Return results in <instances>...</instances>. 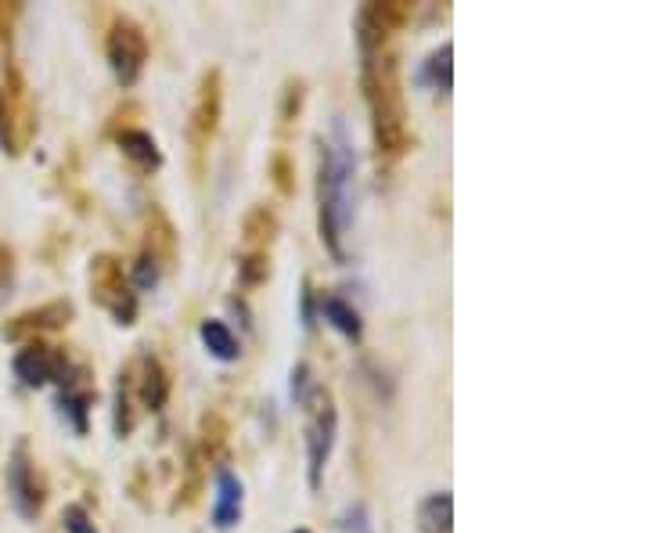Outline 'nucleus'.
Here are the masks:
<instances>
[{"label": "nucleus", "instance_id": "20e7f679", "mask_svg": "<svg viewBox=\"0 0 648 533\" xmlns=\"http://www.w3.org/2000/svg\"><path fill=\"white\" fill-rule=\"evenodd\" d=\"M306 411V484L310 490H321L324 469L335 451V433H339V411H335V397L328 386L314 382L303 400Z\"/></svg>", "mask_w": 648, "mask_h": 533}, {"label": "nucleus", "instance_id": "2eb2a0df", "mask_svg": "<svg viewBox=\"0 0 648 533\" xmlns=\"http://www.w3.org/2000/svg\"><path fill=\"white\" fill-rule=\"evenodd\" d=\"M227 447H231V425L220 411H205L202 422H199V458L205 465H216V469H224L227 462Z\"/></svg>", "mask_w": 648, "mask_h": 533}, {"label": "nucleus", "instance_id": "6e6552de", "mask_svg": "<svg viewBox=\"0 0 648 533\" xmlns=\"http://www.w3.org/2000/svg\"><path fill=\"white\" fill-rule=\"evenodd\" d=\"M8 493H11L15 512L25 519V523H33L47 504V487H44L41 473H36V462H33L25 440H19L15 451L8 454Z\"/></svg>", "mask_w": 648, "mask_h": 533}, {"label": "nucleus", "instance_id": "a211bd4d", "mask_svg": "<svg viewBox=\"0 0 648 533\" xmlns=\"http://www.w3.org/2000/svg\"><path fill=\"white\" fill-rule=\"evenodd\" d=\"M317 310H321V318L328 321L339 335H346L349 343H360V340H365V321H360L357 307L346 303L343 296H321V299H317Z\"/></svg>", "mask_w": 648, "mask_h": 533}, {"label": "nucleus", "instance_id": "0eeeda50", "mask_svg": "<svg viewBox=\"0 0 648 533\" xmlns=\"http://www.w3.org/2000/svg\"><path fill=\"white\" fill-rule=\"evenodd\" d=\"M411 15H414L411 0H371V4L360 8L354 19L360 55H379V51H386V44L404 30Z\"/></svg>", "mask_w": 648, "mask_h": 533}, {"label": "nucleus", "instance_id": "cd10ccee", "mask_svg": "<svg viewBox=\"0 0 648 533\" xmlns=\"http://www.w3.org/2000/svg\"><path fill=\"white\" fill-rule=\"evenodd\" d=\"M310 386H314V379H310V364H295V371H292V397H295V404L303 408V400L310 393Z\"/></svg>", "mask_w": 648, "mask_h": 533}, {"label": "nucleus", "instance_id": "423d86ee", "mask_svg": "<svg viewBox=\"0 0 648 533\" xmlns=\"http://www.w3.org/2000/svg\"><path fill=\"white\" fill-rule=\"evenodd\" d=\"M105 58L120 87H134L148 65V33L130 15H112L105 30Z\"/></svg>", "mask_w": 648, "mask_h": 533}, {"label": "nucleus", "instance_id": "f8f14e48", "mask_svg": "<svg viewBox=\"0 0 648 533\" xmlns=\"http://www.w3.org/2000/svg\"><path fill=\"white\" fill-rule=\"evenodd\" d=\"M141 253H145L152 264H159V270H170L177 264V227L159 206H152L145 213V242H141Z\"/></svg>", "mask_w": 648, "mask_h": 533}, {"label": "nucleus", "instance_id": "39448f33", "mask_svg": "<svg viewBox=\"0 0 648 533\" xmlns=\"http://www.w3.org/2000/svg\"><path fill=\"white\" fill-rule=\"evenodd\" d=\"M220 120H224V73L205 69L199 80V90H194V106H191V120H188L194 174L205 170V155H210L213 141L220 134Z\"/></svg>", "mask_w": 648, "mask_h": 533}, {"label": "nucleus", "instance_id": "f3484780", "mask_svg": "<svg viewBox=\"0 0 648 533\" xmlns=\"http://www.w3.org/2000/svg\"><path fill=\"white\" fill-rule=\"evenodd\" d=\"M137 397H134V364H126L115 375V397H112V429L115 436L126 440L137 429Z\"/></svg>", "mask_w": 648, "mask_h": 533}, {"label": "nucleus", "instance_id": "7c9ffc66", "mask_svg": "<svg viewBox=\"0 0 648 533\" xmlns=\"http://www.w3.org/2000/svg\"><path fill=\"white\" fill-rule=\"evenodd\" d=\"M292 533H314V530H306V526H300V530H292Z\"/></svg>", "mask_w": 648, "mask_h": 533}, {"label": "nucleus", "instance_id": "7ed1b4c3", "mask_svg": "<svg viewBox=\"0 0 648 533\" xmlns=\"http://www.w3.org/2000/svg\"><path fill=\"white\" fill-rule=\"evenodd\" d=\"M87 281H90V299H94L120 329H134L141 314V296L134 289V281H130V270L123 267V259L112 253H98L90 259Z\"/></svg>", "mask_w": 648, "mask_h": 533}, {"label": "nucleus", "instance_id": "aec40b11", "mask_svg": "<svg viewBox=\"0 0 648 533\" xmlns=\"http://www.w3.org/2000/svg\"><path fill=\"white\" fill-rule=\"evenodd\" d=\"M199 335H202V346L210 349V357L224 360V364H231V360L242 357V343H238V335L227 329V321L205 318L202 329H199Z\"/></svg>", "mask_w": 648, "mask_h": 533}, {"label": "nucleus", "instance_id": "ddd939ff", "mask_svg": "<svg viewBox=\"0 0 648 533\" xmlns=\"http://www.w3.org/2000/svg\"><path fill=\"white\" fill-rule=\"evenodd\" d=\"M242 512H245V487H242V479L224 465V469H216L213 530L231 533V530H235V526L242 523Z\"/></svg>", "mask_w": 648, "mask_h": 533}, {"label": "nucleus", "instance_id": "f257e3e1", "mask_svg": "<svg viewBox=\"0 0 648 533\" xmlns=\"http://www.w3.org/2000/svg\"><path fill=\"white\" fill-rule=\"evenodd\" d=\"M360 90H365V106L371 120L375 159H379V166H393L411 152L404 80H400V58L393 51L365 55V62H360Z\"/></svg>", "mask_w": 648, "mask_h": 533}, {"label": "nucleus", "instance_id": "b1692460", "mask_svg": "<svg viewBox=\"0 0 648 533\" xmlns=\"http://www.w3.org/2000/svg\"><path fill=\"white\" fill-rule=\"evenodd\" d=\"M58 408H62V419L72 422L76 433L83 436V433H87V411H90V393H87V389L65 386L62 397H58Z\"/></svg>", "mask_w": 648, "mask_h": 533}, {"label": "nucleus", "instance_id": "5701e85b", "mask_svg": "<svg viewBox=\"0 0 648 533\" xmlns=\"http://www.w3.org/2000/svg\"><path fill=\"white\" fill-rule=\"evenodd\" d=\"M303 106H306V80H303V76H292V80H284L281 106H278V123H281V130H292L295 123H300Z\"/></svg>", "mask_w": 648, "mask_h": 533}, {"label": "nucleus", "instance_id": "9b49d317", "mask_svg": "<svg viewBox=\"0 0 648 533\" xmlns=\"http://www.w3.org/2000/svg\"><path fill=\"white\" fill-rule=\"evenodd\" d=\"M170 371L163 368V360L155 354H141V360L134 364V397L141 400V408L159 414L170 400Z\"/></svg>", "mask_w": 648, "mask_h": 533}, {"label": "nucleus", "instance_id": "a878e982", "mask_svg": "<svg viewBox=\"0 0 648 533\" xmlns=\"http://www.w3.org/2000/svg\"><path fill=\"white\" fill-rule=\"evenodd\" d=\"M270 180H275V188L284 199L295 195V163L289 152H275V159H270Z\"/></svg>", "mask_w": 648, "mask_h": 533}, {"label": "nucleus", "instance_id": "393cba45", "mask_svg": "<svg viewBox=\"0 0 648 533\" xmlns=\"http://www.w3.org/2000/svg\"><path fill=\"white\" fill-rule=\"evenodd\" d=\"M270 278V253H242L238 256V281L245 289H259Z\"/></svg>", "mask_w": 648, "mask_h": 533}, {"label": "nucleus", "instance_id": "1a4fd4ad", "mask_svg": "<svg viewBox=\"0 0 648 533\" xmlns=\"http://www.w3.org/2000/svg\"><path fill=\"white\" fill-rule=\"evenodd\" d=\"M11 371H15V379L30 389H41V386H69V357H65V349L51 346L44 340L36 343H25L15 360H11Z\"/></svg>", "mask_w": 648, "mask_h": 533}, {"label": "nucleus", "instance_id": "c756f323", "mask_svg": "<svg viewBox=\"0 0 648 533\" xmlns=\"http://www.w3.org/2000/svg\"><path fill=\"white\" fill-rule=\"evenodd\" d=\"M300 299H303V329H314V285H310V278L303 281V292H300Z\"/></svg>", "mask_w": 648, "mask_h": 533}, {"label": "nucleus", "instance_id": "c85d7f7f", "mask_svg": "<svg viewBox=\"0 0 648 533\" xmlns=\"http://www.w3.org/2000/svg\"><path fill=\"white\" fill-rule=\"evenodd\" d=\"M11 278H15V253H11L8 245H0V296H4Z\"/></svg>", "mask_w": 648, "mask_h": 533}, {"label": "nucleus", "instance_id": "f03ea898", "mask_svg": "<svg viewBox=\"0 0 648 533\" xmlns=\"http://www.w3.org/2000/svg\"><path fill=\"white\" fill-rule=\"evenodd\" d=\"M354 174L357 159L335 123V141H317V238L335 264H346V231L354 220Z\"/></svg>", "mask_w": 648, "mask_h": 533}, {"label": "nucleus", "instance_id": "412c9836", "mask_svg": "<svg viewBox=\"0 0 648 533\" xmlns=\"http://www.w3.org/2000/svg\"><path fill=\"white\" fill-rule=\"evenodd\" d=\"M202 490H205V462L199 458V451H188V462H185V479H180V487H177V498L170 509L174 512H188L199 504L202 498Z\"/></svg>", "mask_w": 648, "mask_h": 533}, {"label": "nucleus", "instance_id": "dca6fc26", "mask_svg": "<svg viewBox=\"0 0 648 533\" xmlns=\"http://www.w3.org/2000/svg\"><path fill=\"white\" fill-rule=\"evenodd\" d=\"M278 231H281L278 213L270 210V206H253L242 220V242H245L242 253H270Z\"/></svg>", "mask_w": 648, "mask_h": 533}, {"label": "nucleus", "instance_id": "bb28decb", "mask_svg": "<svg viewBox=\"0 0 648 533\" xmlns=\"http://www.w3.org/2000/svg\"><path fill=\"white\" fill-rule=\"evenodd\" d=\"M62 526H65V533H98L94 519H90L83 504H69V509L62 512Z\"/></svg>", "mask_w": 648, "mask_h": 533}, {"label": "nucleus", "instance_id": "9d476101", "mask_svg": "<svg viewBox=\"0 0 648 533\" xmlns=\"http://www.w3.org/2000/svg\"><path fill=\"white\" fill-rule=\"evenodd\" d=\"M72 318H76V307L69 303V299H51V303H41V307H33V310H22L19 318H11L4 324V335H8V340H30V343H36L47 332L69 329Z\"/></svg>", "mask_w": 648, "mask_h": 533}, {"label": "nucleus", "instance_id": "4468645a", "mask_svg": "<svg viewBox=\"0 0 648 533\" xmlns=\"http://www.w3.org/2000/svg\"><path fill=\"white\" fill-rule=\"evenodd\" d=\"M115 145H120L123 159L134 163L141 174L163 170V148H159V141H155V137L148 134V130H141V126H123L120 134H115Z\"/></svg>", "mask_w": 648, "mask_h": 533}, {"label": "nucleus", "instance_id": "6ab92c4d", "mask_svg": "<svg viewBox=\"0 0 648 533\" xmlns=\"http://www.w3.org/2000/svg\"><path fill=\"white\" fill-rule=\"evenodd\" d=\"M414 523H418V533H450L454 530V498L450 490L429 493L418 512H414Z\"/></svg>", "mask_w": 648, "mask_h": 533}, {"label": "nucleus", "instance_id": "4be33fe9", "mask_svg": "<svg viewBox=\"0 0 648 533\" xmlns=\"http://www.w3.org/2000/svg\"><path fill=\"white\" fill-rule=\"evenodd\" d=\"M425 84H429L433 90H439V95H450L454 87V47L450 44H439L429 58H425Z\"/></svg>", "mask_w": 648, "mask_h": 533}]
</instances>
